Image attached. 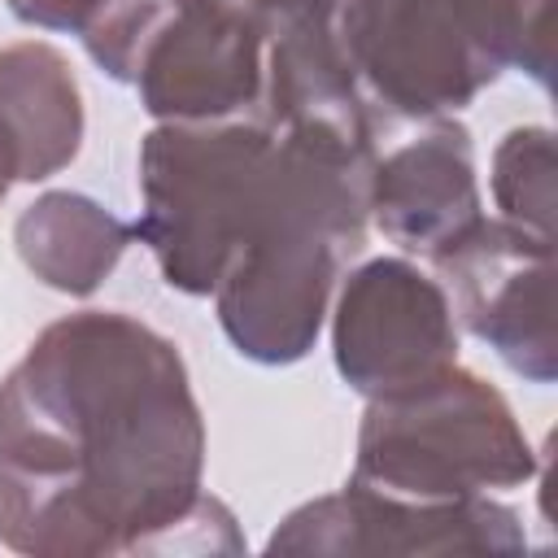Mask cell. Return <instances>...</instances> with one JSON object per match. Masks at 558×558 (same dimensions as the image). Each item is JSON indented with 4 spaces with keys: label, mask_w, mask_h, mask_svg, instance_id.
Returning <instances> with one entry per match:
<instances>
[{
    "label": "cell",
    "mask_w": 558,
    "mask_h": 558,
    "mask_svg": "<svg viewBox=\"0 0 558 558\" xmlns=\"http://www.w3.org/2000/svg\"><path fill=\"white\" fill-rule=\"evenodd\" d=\"M362 244V227L310 214L240 253L209 292L235 353L262 366L301 362L323 331L340 266Z\"/></svg>",
    "instance_id": "5b68a950"
},
{
    "label": "cell",
    "mask_w": 558,
    "mask_h": 558,
    "mask_svg": "<svg viewBox=\"0 0 558 558\" xmlns=\"http://www.w3.org/2000/svg\"><path fill=\"white\" fill-rule=\"evenodd\" d=\"M532 475L536 449L510 401L453 362L414 388L366 401L349 480L392 497L449 501L519 488Z\"/></svg>",
    "instance_id": "3957f363"
},
{
    "label": "cell",
    "mask_w": 558,
    "mask_h": 558,
    "mask_svg": "<svg viewBox=\"0 0 558 558\" xmlns=\"http://www.w3.org/2000/svg\"><path fill=\"white\" fill-rule=\"evenodd\" d=\"M0 135L17 183H39L78 157L83 92L52 44L22 39L0 48Z\"/></svg>",
    "instance_id": "8fae6325"
},
{
    "label": "cell",
    "mask_w": 558,
    "mask_h": 558,
    "mask_svg": "<svg viewBox=\"0 0 558 558\" xmlns=\"http://www.w3.org/2000/svg\"><path fill=\"white\" fill-rule=\"evenodd\" d=\"M493 201L506 222L554 240V131L514 126L493 148Z\"/></svg>",
    "instance_id": "4fadbf2b"
},
{
    "label": "cell",
    "mask_w": 558,
    "mask_h": 558,
    "mask_svg": "<svg viewBox=\"0 0 558 558\" xmlns=\"http://www.w3.org/2000/svg\"><path fill=\"white\" fill-rule=\"evenodd\" d=\"M440 288L453 318L466 323L514 375L532 384L558 379L554 331V240L532 235L506 218H480L440 257Z\"/></svg>",
    "instance_id": "9c48e42d"
},
{
    "label": "cell",
    "mask_w": 558,
    "mask_h": 558,
    "mask_svg": "<svg viewBox=\"0 0 558 558\" xmlns=\"http://www.w3.org/2000/svg\"><path fill=\"white\" fill-rule=\"evenodd\" d=\"M527 545L523 523L510 506L480 497L418 501L392 497L366 484H344L331 497L296 506L266 541V554H314V558H427V554H519Z\"/></svg>",
    "instance_id": "8992f818"
},
{
    "label": "cell",
    "mask_w": 558,
    "mask_h": 558,
    "mask_svg": "<svg viewBox=\"0 0 558 558\" xmlns=\"http://www.w3.org/2000/svg\"><path fill=\"white\" fill-rule=\"evenodd\" d=\"M336 26L362 92L410 122L466 109L506 70L484 0H344Z\"/></svg>",
    "instance_id": "277c9868"
},
{
    "label": "cell",
    "mask_w": 558,
    "mask_h": 558,
    "mask_svg": "<svg viewBox=\"0 0 558 558\" xmlns=\"http://www.w3.org/2000/svg\"><path fill=\"white\" fill-rule=\"evenodd\" d=\"M118 0H9V13L39 31H70L83 35L96 17H105Z\"/></svg>",
    "instance_id": "9a60e30c"
},
{
    "label": "cell",
    "mask_w": 558,
    "mask_h": 558,
    "mask_svg": "<svg viewBox=\"0 0 558 558\" xmlns=\"http://www.w3.org/2000/svg\"><path fill=\"white\" fill-rule=\"evenodd\" d=\"M235 13H244L253 26H262L266 44L275 35H288L296 26H318V22H336L344 0H218Z\"/></svg>",
    "instance_id": "5bb4252c"
},
{
    "label": "cell",
    "mask_w": 558,
    "mask_h": 558,
    "mask_svg": "<svg viewBox=\"0 0 558 558\" xmlns=\"http://www.w3.org/2000/svg\"><path fill=\"white\" fill-rule=\"evenodd\" d=\"M331 357L366 401L449 371L458 362V318L440 279L405 257H371L349 270L331 310Z\"/></svg>",
    "instance_id": "ba28073f"
},
{
    "label": "cell",
    "mask_w": 558,
    "mask_h": 558,
    "mask_svg": "<svg viewBox=\"0 0 558 558\" xmlns=\"http://www.w3.org/2000/svg\"><path fill=\"white\" fill-rule=\"evenodd\" d=\"M375 157H344L270 131L262 118L157 122L140 140V222L161 279L209 296L227 266L305 214L371 222Z\"/></svg>",
    "instance_id": "7a4b0ae2"
},
{
    "label": "cell",
    "mask_w": 558,
    "mask_h": 558,
    "mask_svg": "<svg viewBox=\"0 0 558 558\" xmlns=\"http://www.w3.org/2000/svg\"><path fill=\"white\" fill-rule=\"evenodd\" d=\"M131 244V227L83 192H44L13 222L22 266L52 292L92 296Z\"/></svg>",
    "instance_id": "7c38bea8"
},
{
    "label": "cell",
    "mask_w": 558,
    "mask_h": 558,
    "mask_svg": "<svg viewBox=\"0 0 558 558\" xmlns=\"http://www.w3.org/2000/svg\"><path fill=\"white\" fill-rule=\"evenodd\" d=\"M17 183V170H13V153H9V144H4V135H0V201L9 196V187Z\"/></svg>",
    "instance_id": "2e32d148"
},
{
    "label": "cell",
    "mask_w": 558,
    "mask_h": 558,
    "mask_svg": "<svg viewBox=\"0 0 558 558\" xmlns=\"http://www.w3.org/2000/svg\"><path fill=\"white\" fill-rule=\"evenodd\" d=\"M201 475L187 366L131 314H65L0 379V545L17 554H240Z\"/></svg>",
    "instance_id": "6da1fadb"
},
{
    "label": "cell",
    "mask_w": 558,
    "mask_h": 558,
    "mask_svg": "<svg viewBox=\"0 0 558 558\" xmlns=\"http://www.w3.org/2000/svg\"><path fill=\"white\" fill-rule=\"evenodd\" d=\"M262 78V26L218 0H157L126 70L157 122L257 118Z\"/></svg>",
    "instance_id": "52a82bcc"
},
{
    "label": "cell",
    "mask_w": 558,
    "mask_h": 558,
    "mask_svg": "<svg viewBox=\"0 0 558 558\" xmlns=\"http://www.w3.org/2000/svg\"><path fill=\"white\" fill-rule=\"evenodd\" d=\"M371 218L405 253L440 257L480 218L475 144L453 118H436L418 140H405L371 170Z\"/></svg>",
    "instance_id": "30bf717a"
}]
</instances>
